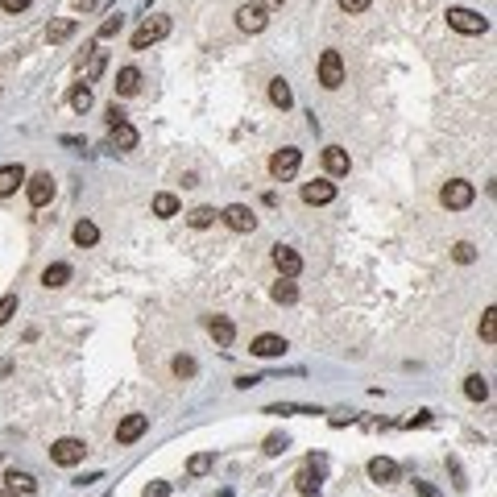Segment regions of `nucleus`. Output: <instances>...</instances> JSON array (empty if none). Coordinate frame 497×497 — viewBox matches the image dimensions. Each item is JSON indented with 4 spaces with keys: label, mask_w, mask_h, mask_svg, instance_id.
Returning <instances> with one entry per match:
<instances>
[{
    "label": "nucleus",
    "mask_w": 497,
    "mask_h": 497,
    "mask_svg": "<svg viewBox=\"0 0 497 497\" xmlns=\"http://www.w3.org/2000/svg\"><path fill=\"white\" fill-rule=\"evenodd\" d=\"M448 25H452L456 33H469V37H477V33H485V29H489V21H485L477 8H460V4H452V8H448Z\"/></svg>",
    "instance_id": "f257e3e1"
},
{
    "label": "nucleus",
    "mask_w": 497,
    "mask_h": 497,
    "mask_svg": "<svg viewBox=\"0 0 497 497\" xmlns=\"http://www.w3.org/2000/svg\"><path fill=\"white\" fill-rule=\"evenodd\" d=\"M170 33V17H145L133 33V50H149L153 41H162Z\"/></svg>",
    "instance_id": "f03ea898"
},
{
    "label": "nucleus",
    "mask_w": 497,
    "mask_h": 497,
    "mask_svg": "<svg viewBox=\"0 0 497 497\" xmlns=\"http://www.w3.org/2000/svg\"><path fill=\"white\" fill-rule=\"evenodd\" d=\"M473 199H477V187H473V182H465V178H452V182L440 191V203H444L448 212H465Z\"/></svg>",
    "instance_id": "7ed1b4c3"
},
{
    "label": "nucleus",
    "mask_w": 497,
    "mask_h": 497,
    "mask_svg": "<svg viewBox=\"0 0 497 497\" xmlns=\"http://www.w3.org/2000/svg\"><path fill=\"white\" fill-rule=\"evenodd\" d=\"M83 456H87V448H83V440H75V435H62V440L50 444V460L62 465V469H75Z\"/></svg>",
    "instance_id": "20e7f679"
},
{
    "label": "nucleus",
    "mask_w": 497,
    "mask_h": 497,
    "mask_svg": "<svg viewBox=\"0 0 497 497\" xmlns=\"http://www.w3.org/2000/svg\"><path fill=\"white\" fill-rule=\"evenodd\" d=\"M319 83L328 91H336L344 83V58H340V50H323L319 54Z\"/></svg>",
    "instance_id": "39448f33"
},
{
    "label": "nucleus",
    "mask_w": 497,
    "mask_h": 497,
    "mask_svg": "<svg viewBox=\"0 0 497 497\" xmlns=\"http://www.w3.org/2000/svg\"><path fill=\"white\" fill-rule=\"evenodd\" d=\"M299 166H303V153H299L294 145H286V149H278V153L270 158V174H274L278 182L294 178V174H299Z\"/></svg>",
    "instance_id": "423d86ee"
},
{
    "label": "nucleus",
    "mask_w": 497,
    "mask_h": 497,
    "mask_svg": "<svg viewBox=\"0 0 497 497\" xmlns=\"http://www.w3.org/2000/svg\"><path fill=\"white\" fill-rule=\"evenodd\" d=\"M25 199H29V207H46V203L54 199V178H50V174L25 178Z\"/></svg>",
    "instance_id": "0eeeda50"
},
{
    "label": "nucleus",
    "mask_w": 497,
    "mask_h": 497,
    "mask_svg": "<svg viewBox=\"0 0 497 497\" xmlns=\"http://www.w3.org/2000/svg\"><path fill=\"white\" fill-rule=\"evenodd\" d=\"M286 348H290V344H286L282 336H274V332H261V336L249 344V353L261 357V361H278V357H286Z\"/></svg>",
    "instance_id": "6e6552de"
},
{
    "label": "nucleus",
    "mask_w": 497,
    "mask_h": 497,
    "mask_svg": "<svg viewBox=\"0 0 497 497\" xmlns=\"http://www.w3.org/2000/svg\"><path fill=\"white\" fill-rule=\"evenodd\" d=\"M220 220H224L232 232H253V228H257V216H253L245 203H228V207L220 212Z\"/></svg>",
    "instance_id": "1a4fd4ad"
},
{
    "label": "nucleus",
    "mask_w": 497,
    "mask_h": 497,
    "mask_svg": "<svg viewBox=\"0 0 497 497\" xmlns=\"http://www.w3.org/2000/svg\"><path fill=\"white\" fill-rule=\"evenodd\" d=\"M149 431V415H124L116 427V444H137Z\"/></svg>",
    "instance_id": "9d476101"
},
{
    "label": "nucleus",
    "mask_w": 497,
    "mask_h": 497,
    "mask_svg": "<svg viewBox=\"0 0 497 497\" xmlns=\"http://www.w3.org/2000/svg\"><path fill=\"white\" fill-rule=\"evenodd\" d=\"M265 21H270V17H265L261 4H241V8H236V29H245V33H261Z\"/></svg>",
    "instance_id": "9b49d317"
},
{
    "label": "nucleus",
    "mask_w": 497,
    "mask_h": 497,
    "mask_svg": "<svg viewBox=\"0 0 497 497\" xmlns=\"http://www.w3.org/2000/svg\"><path fill=\"white\" fill-rule=\"evenodd\" d=\"M332 199H336V182L332 178H315V182L303 187V203H311V207H323Z\"/></svg>",
    "instance_id": "f8f14e48"
},
{
    "label": "nucleus",
    "mask_w": 497,
    "mask_h": 497,
    "mask_svg": "<svg viewBox=\"0 0 497 497\" xmlns=\"http://www.w3.org/2000/svg\"><path fill=\"white\" fill-rule=\"evenodd\" d=\"M4 489H12L17 497H37V481L29 473H21V469H8L4 473Z\"/></svg>",
    "instance_id": "ddd939ff"
},
{
    "label": "nucleus",
    "mask_w": 497,
    "mask_h": 497,
    "mask_svg": "<svg viewBox=\"0 0 497 497\" xmlns=\"http://www.w3.org/2000/svg\"><path fill=\"white\" fill-rule=\"evenodd\" d=\"M274 265H278L282 278H294V274L303 270V257H299L290 245H278V249H274Z\"/></svg>",
    "instance_id": "4468645a"
},
{
    "label": "nucleus",
    "mask_w": 497,
    "mask_h": 497,
    "mask_svg": "<svg viewBox=\"0 0 497 497\" xmlns=\"http://www.w3.org/2000/svg\"><path fill=\"white\" fill-rule=\"evenodd\" d=\"M133 145H137V129H133L129 120L108 129V149H120V153H124V149H133Z\"/></svg>",
    "instance_id": "2eb2a0df"
},
{
    "label": "nucleus",
    "mask_w": 497,
    "mask_h": 497,
    "mask_svg": "<svg viewBox=\"0 0 497 497\" xmlns=\"http://www.w3.org/2000/svg\"><path fill=\"white\" fill-rule=\"evenodd\" d=\"M369 477H373L377 485H394V481H398V465H394L390 456H373V460H369Z\"/></svg>",
    "instance_id": "dca6fc26"
},
{
    "label": "nucleus",
    "mask_w": 497,
    "mask_h": 497,
    "mask_svg": "<svg viewBox=\"0 0 497 497\" xmlns=\"http://www.w3.org/2000/svg\"><path fill=\"white\" fill-rule=\"evenodd\" d=\"M25 166H0V199L17 195V187H25Z\"/></svg>",
    "instance_id": "f3484780"
},
{
    "label": "nucleus",
    "mask_w": 497,
    "mask_h": 497,
    "mask_svg": "<svg viewBox=\"0 0 497 497\" xmlns=\"http://www.w3.org/2000/svg\"><path fill=\"white\" fill-rule=\"evenodd\" d=\"M75 29H79V21L75 17H54L50 25H46V37L58 46V41H66V37H75Z\"/></svg>",
    "instance_id": "a211bd4d"
},
{
    "label": "nucleus",
    "mask_w": 497,
    "mask_h": 497,
    "mask_svg": "<svg viewBox=\"0 0 497 497\" xmlns=\"http://www.w3.org/2000/svg\"><path fill=\"white\" fill-rule=\"evenodd\" d=\"M141 91V71L137 66H120L116 71V95H137Z\"/></svg>",
    "instance_id": "6ab92c4d"
},
{
    "label": "nucleus",
    "mask_w": 497,
    "mask_h": 497,
    "mask_svg": "<svg viewBox=\"0 0 497 497\" xmlns=\"http://www.w3.org/2000/svg\"><path fill=\"white\" fill-rule=\"evenodd\" d=\"M323 170H328L332 178L348 174V153H344L340 145H328V149H323Z\"/></svg>",
    "instance_id": "aec40b11"
},
{
    "label": "nucleus",
    "mask_w": 497,
    "mask_h": 497,
    "mask_svg": "<svg viewBox=\"0 0 497 497\" xmlns=\"http://www.w3.org/2000/svg\"><path fill=\"white\" fill-rule=\"evenodd\" d=\"M71 274H75V270H71L66 261H54V265H46V270H41V286L58 290V286H66V282H71Z\"/></svg>",
    "instance_id": "412c9836"
},
{
    "label": "nucleus",
    "mask_w": 497,
    "mask_h": 497,
    "mask_svg": "<svg viewBox=\"0 0 497 497\" xmlns=\"http://www.w3.org/2000/svg\"><path fill=\"white\" fill-rule=\"evenodd\" d=\"M319 481H323V473H319L315 465H303L299 477H294V489H299V494H311V489H319Z\"/></svg>",
    "instance_id": "4be33fe9"
},
{
    "label": "nucleus",
    "mask_w": 497,
    "mask_h": 497,
    "mask_svg": "<svg viewBox=\"0 0 497 497\" xmlns=\"http://www.w3.org/2000/svg\"><path fill=\"white\" fill-rule=\"evenodd\" d=\"M71 236H75V245H79V249H91V245H95V241H100V228H95V224H91V220H79V224H75V232H71Z\"/></svg>",
    "instance_id": "5701e85b"
},
{
    "label": "nucleus",
    "mask_w": 497,
    "mask_h": 497,
    "mask_svg": "<svg viewBox=\"0 0 497 497\" xmlns=\"http://www.w3.org/2000/svg\"><path fill=\"white\" fill-rule=\"evenodd\" d=\"M207 328H212V336H216V344H220V348H228V344H232V336H236L232 319H224V315H216V319H212Z\"/></svg>",
    "instance_id": "b1692460"
},
{
    "label": "nucleus",
    "mask_w": 497,
    "mask_h": 497,
    "mask_svg": "<svg viewBox=\"0 0 497 497\" xmlns=\"http://www.w3.org/2000/svg\"><path fill=\"white\" fill-rule=\"evenodd\" d=\"M465 394H469L473 402H485V398H489V377H481V373H469V377H465Z\"/></svg>",
    "instance_id": "393cba45"
},
{
    "label": "nucleus",
    "mask_w": 497,
    "mask_h": 497,
    "mask_svg": "<svg viewBox=\"0 0 497 497\" xmlns=\"http://www.w3.org/2000/svg\"><path fill=\"white\" fill-rule=\"evenodd\" d=\"M270 100H274V104L286 112V108L294 104V91H290V83H286V79H274V83H270Z\"/></svg>",
    "instance_id": "a878e982"
},
{
    "label": "nucleus",
    "mask_w": 497,
    "mask_h": 497,
    "mask_svg": "<svg viewBox=\"0 0 497 497\" xmlns=\"http://www.w3.org/2000/svg\"><path fill=\"white\" fill-rule=\"evenodd\" d=\"M153 216H162V220H170V216H178V195H170V191H162V195H153Z\"/></svg>",
    "instance_id": "bb28decb"
},
{
    "label": "nucleus",
    "mask_w": 497,
    "mask_h": 497,
    "mask_svg": "<svg viewBox=\"0 0 497 497\" xmlns=\"http://www.w3.org/2000/svg\"><path fill=\"white\" fill-rule=\"evenodd\" d=\"M212 465H216L212 452H195V456L187 460V473H191V477H203V473H212Z\"/></svg>",
    "instance_id": "cd10ccee"
},
{
    "label": "nucleus",
    "mask_w": 497,
    "mask_h": 497,
    "mask_svg": "<svg viewBox=\"0 0 497 497\" xmlns=\"http://www.w3.org/2000/svg\"><path fill=\"white\" fill-rule=\"evenodd\" d=\"M187 224H191V228H212V224H216V207H195V212H187Z\"/></svg>",
    "instance_id": "c85d7f7f"
},
{
    "label": "nucleus",
    "mask_w": 497,
    "mask_h": 497,
    "mask_svg": "<svg viewBox=\"0 0 497 497\" xmlns=\"http://www.w3.org/2000/svg\"><path fill=\"white\" fill-rule=\"evenodd\" d=\"M294 299H299V286H294L290 278L274 282V303H294Z\"/></svg>",
    "instance_id": "c756f323"
},
{
    "label": "nucleus",
    "mask_w": 497,
    "mask_h": 497,
    "mask_svg": "<svg viewBox=\"0 0 497 497\" xmlns=\"http://www.w3.org/2000/svg\"><path fill=\"white\" fill-rule=\"evenodd\" d=\"M481 340H485V344L497 340V311L494 307H485V315H481Z\"/></svg>",
    "instance_id": "7c9ffc66"
},
{
    "label": "nucleus",
    "mask_w": 497,
    "mask_h": 497,
    "mask_svg": "<svg viewBox=\"0 0 497 497\" xmlns=\"http://www.w3.org/2000/svg\"><path fill=\"white\" fill-rule=\"evenodd\" d=\"M71 108H75V112H87V108H91V87H87V83L71 91Z\"/></svg>",
    "instance_id": "2f4dec72"
},
{
    "label": "nucleus",
    "mask_w": 497,
    "mask_h": 497,
    "mask_svg": "<svg viewBox=\"0 0 497 497\" xmlns=\"http://www.w3.org/2000/svg\"><path fill=\"white\" fill-rule=\"evenodd\" d=\"M265 415H319V406H290V402H282V406H265Z\"/></svg>",
    "instance_id": "473e14b6"
},
{
    "label": "nucleus",
    "mask_w": 497,
    "mask_h": 497,
    "mask_svg": "<svg viewBox=\"0 0 497 497\" xmlns=\"http://www.w3.org/2000/svg\"><path fill=\"white\" fill-rule=\"evenodd\" d=\"M286 448H290V440H286V435H270V440L261 444V452H265V456H282Z\"/></svg>",
    "instance_id": "72a5a7b5"
},
{
    "label": "nucleus",
    "mask_w": 497,
    "mask_h": 497,
    "mask_svg": "<svg viewBox=\"0 0 497 497\" xmlns=\"http://www.w3.org/2000/svg\"><path fill=\"white\" fill-rule=\"evenodd\" d=\"M452 257H456V261H460V265H473V261H477V249H473V245H469V241H460V245H456V249H452Z\"/></svg>",
    "instance_id": "f704fd0d"
},
{
    "label": "nucleus",
    "mask_w": 497,
    "mask_h": 497,
    "mask_svg": "<svg viewBox=\"0 0 497 497\" xmlns=\"http://www.w3.org/2000/svg\"><path fill=\"white\" fill-rule=\"evenodd\" d=\"M170 369H174V377H195V361L191 357H174Z\"/></svg>",
    "instance_id": "c9c22d12"
},
{
    "label": "nucleus",
    "mask_w": 497,
    "mask_h": 497,
    "mask_svg": "<svg viewBox=\"0 0 497 497\" xmlns=\"http://www.w3.org/2000/svg\"><path fill=\"white\" fill-rule=\"evenodd\" d=\"M120 25H124V17H120V12H112V17L100 25V37H116V33H120Z\"/></svg>",
    "instance_id": "e433bc0d"
},
{
    "label": "nucleus",
    "mask_w": 497,
    "mask_h": 497,
    "mask_svg": "<svg viewBox=\"0 0 497 497\" xmlns=\"http://www.w3.org/2000/svg\"><path fill=\"white\" fill-rule=\"evenodd\" d=\"M12 315H17V294H4V299H0V328H4Z\"/></svg>",
    "instance_id": "4c0bfd02"
},
{
    "label": "nucleus",
    "mask_w": 497,
    "mask_h": 497,
    "mask_svg": "<svg viewBox=\"0 0 497 497\" xmlns=\"http://www.w3.org/2000/svg\"><path fill=\"white\" fill-rule=\"evenodd\" d=\"M100 71H104V50H95V58H91V71H87V83H95V79H100Z\"/></svg>",
    "instance_id": "58836bf2"
},
{
    "label": "nucleus",
    "mask_w": 497,
    "mask_h": 497,
    "mask_svg": "<svg viewBox=\"0 0 497 497\" xmlns=\"http://www.w3.org/2000/svg\"><path fill=\"white\" fill-rule=\"evenodd\" d=\"M166 494H170V481H153V485H145L141 497H166Z\"/></svg>",
    "instance_id": "ea45409f"
},
{
    "label": "nucleus",
    "mask_w": 497,
    "mask_h": 497,
    "mask_svg": "<svg viewBox=\"0 0 497 497\" xmlns=\"http://www.w3.org/2000/svg\"><path fill=\"white\" fill-rule=\"evenodd\" d=\"M29 4H33V0H0V8H4V12H25Z\"/></svg>",
    "instance_id": "a19ab883"
},
{
    "label": "nucleus",
    "mask_w": 497,
    "mask_h": 497,
    "mask_svg": "<svg viewBox=\"0 0 497 497\" xmlns=\"http://www.w3.org/2000/svg\"><path fill=\"white\" fill-rule=\"evenodd\" d=\"M369 4H373V0H340V8H344V12H365Z\"/></svg>",
    "instance_id": "79ce46f5"
},
{
    "label": "nucleus",
    "mask_w": 497,
    "mask_h": 497,
    "mask_svg": "<svg viewBox=\"0 0 497 497\" xmlns=\"http://www.w3.org/2000/svg\"><path fill=\"white\" fill-rule=\"evenodd\" d=\"M415 489H419V497H440V489L427 485V481H415Z\"/></svg>",
    "instance_id": "37998d69"
},
{
    "label": "nucleus",
    "mask_w": 497,
    "mask_h": 497,
    "mask_svg": "<svg viewBox=\"0 0 497 497\" xmlns=\"http://www.w3.org/2000/svg\"><path fill=\"white\" fill-rule=\"evenodd\" d=\"M112 124H124V112H120V108H116V104H112V108H108V129H112Z\"/></svg>",
    "instance_id": "c03bdc74"
},
{
    "label": "nucleus",
    "mask_w": 497,
    "mask_h": 497,
    "mask_svg": "<svg viewBox=\"0 0 497 497\" xmlns=\"http://www.w3.org/2000/svg\"><path fill=\"white\" fill-rule=\"evenodd\" d=\"M427 423H431V415H427V411H419V415H415V419H411L406 427H427Z\"/></svg>",
    "instance_id": "a18cd8bd"
},
{
    "label": "nucleus",
    "mask_w": 497,
    "mask_h": 497,
    "mask_svg": "<svg viewBox=\"0 0 497 497\" xmlns=\"http://www.w3.org/2000/svg\"><path fill=\"white\" fill-rule=\"evenodd\" d=\"M257 4H261V8H265V12H270V8H282V4H286V0H257Z\"/></svg>",
    "instance_id": "49530a36"
},
{
    "label": "nucleus",
    "mask_w": 497,
    "mask_h": 497,
    "mask_svg": "<svg viewBox=\"0 0 497 497\" xmlns=\"http://www.w3.org/2000/svg\"><path fill=\"white\" fill-rule=\"evenodd\" d=\"M75 8H79V12H87V8H95V0H75Z\"/></svg>",
    "instance_id": "de8ad7c7"
},
{
    "label": "nucleus",
    "mask_w": 497,
    "mask_h": 497,
    "mask_svg": "<svg viewBox=\"0 0 497 497\" xmlns=\"http://www.w3.org/2000/svg\"><path fill=\"white\" fill-rule=\"evenodd\" d=\"M0 497H17V494H12V489H4V485H0Z\"/></svg>",
    "instance_id": "09e8293b"
},
{
    "label": "nucleus",
    "mask_w": 497,
    "mask_h": 497,
    "mask_svg": "<svg viewBox=\"0 0 497 497\" xmlns=\"http://www.w3.org/2000/svg\"><path fill=\"white\" fill-rule=\"evenodd\" d=\"M303 497H319V489H311V494H303Z\"/></svg>",
    "instance_id": "8fccbe9b"
}]
</instances>
